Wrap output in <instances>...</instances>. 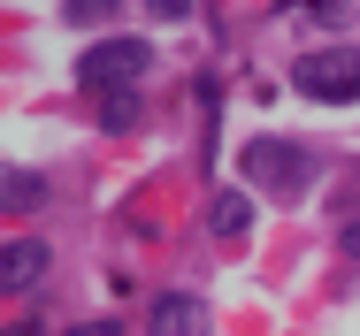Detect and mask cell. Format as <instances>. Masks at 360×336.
Wrapping results in <instances>:
<instances>
[{
    "mask_svg": "<svg viewBox=\"0 0 360 336\" xmlns=\"http://www.w3.org/2000/svg\"><path fill=\"white\" fill-rule=\"evenodd\" d=\"M291 92L322 100V107H353L360 100V46H314L291 62Z\"/></svg>",
    "mask_w": 360,
    "mask_h": 336,
    "instance_id": "obj_2",
    "label": "cell"
},
{
    "mask_svg": "<svg viewBox=\"0 0 360 336\" xmlns=\"http://www.w3.org/2000/svg\"><path fill=\"white\" fill-rule=\"evenodd\" d=\"M207 229H215L222 245H238V237L253 229V199H245V191H215V199H207Z\"/></svg>",
    "mask_w": 360,
    "mask_h": 336,
    "instance_id": "obj_7",
    "label": "cell"
},
{
    "mask_svg": "<svg viewBox=\"0 0 360 336\" xmlns=\"http://www.w3.org/2000/svg\"><path fill=\"white\" fill-rule=\"evenodd\" d=\"M62 336H115V321H77V329H62Z\"/></svg>",
    "mask_w": 360,
    "mask_h": 336,
    "instance_id": "obj_9",
    "label": "cell"
},
{
    "mask_svg": "<svg viewBox=\"0 0 360 336\" xmlns=\"http://www.w3.org/2000/svg\"><path fill=\"white\" fill-rule=\"evenodd\" d=\"M139 115H146V100H139V92H108V100H100V130H115V137H123V130H139Z\"/></svg>",
    "mask_w": 360,
    "mask_h": 336,
    "instance_id": "obj_8",
    "label": "cell"
},
{
    "mask_svg": "<svg viewBox=\"0 0 360 336\" xmlns=\"http://www.w3.org/2000/svg\"><path fill=\"white\" fill-rule=\"evenodd\" d=\"M46 206V168H0V214H39Z\"/></svg>",
    "mask_w": 360,
    "mask_h": 336,
    "instance_id": "obj_6",
    "label": "cell"
},
{
    "mask_svg": "<svg viewBox=\"0 0 360 336\" xmlns=\"http://www.w3.org/2000/svg\"><path fill=\"white\" fill-rule=\"evenodd\" d=\"M338 245H345V253L360 260V222H345V229H338Z\"/></svg>",
    "mask_w": 360,
    "mask_h": 336,
    "instance_id": "obj_10",
    "label": "cell"
},
{
    "mask_svg": "<svg viewBox=\"0 0 360 336\" xmlns=\"http://www.w3.org/2000/svg\"><path fill=\"white\" fill-rule=\"evenodd\" d=\"M46 237H8L0 245V298H23V290H39L46 283Z\"/></svg>",
    "mask_w": 360,
    "mask_h": 336,
    "instance_id": "obj_4",
    "label": "cell"
},
{
    "mask_svg": "<svg viewBox=\"0 0 360 336\" xmlns=\"http://www.w3.org/2000/svg\"><path fill=\"white\" fill-rule=\"evenodd\" d=\"M0 336H46V329H39V321H8Z\"/></svg>",
    "mask_w": 360,
    "mask_h": 336,
    "instance_id": "obj_11",
    "label": "cell"
},
{
    "mask_svg": "<svg viewBox=\"0 0 360 336\" xmlns=\"http://www.w3.org/2000/svg\"><path fill=\"white\" fill-rule=\"evenodd\" d=\"M238 168H245L253 191H269V199H284V206L314 191V145H299V137H245Z\"/></svg>",
    "mask_w": 360,
    "mask_h": 336,
    "instance_id": "obj_1",
    "label": "cell"
},
{
    "mask_svg": "<svg viewBox=\"0 0 360 336\" xmlns=\"http://www.w3.org/2000/svg\"><path fill=\"white\" fill-rule=\"evenodd\" d=\"M153 62V46L146 39H100V46H84L77 54V84L92 92V100H108V92H131Z\"/></svg>",
    "mask_w": 360,
    "mask_h": 336,
    "instance_id": "obj_3",
    "label": "cell"
},
{
    "mask_svg": "<svg viewBox=\"0 0 360 336\" xmlns=\"http://www.w3.org/2000/svg\"><path fill=\"white\" fill-rule=\"evenodd\" d=\"M146 336H215V321H207V306L192 290H161L153 314H146Z\"/></svg>",
    "mask_w": 360,
    "mask_h": 336,
    "instance_id": "obj_5",
    "label": "cell"
}]
</instances>
